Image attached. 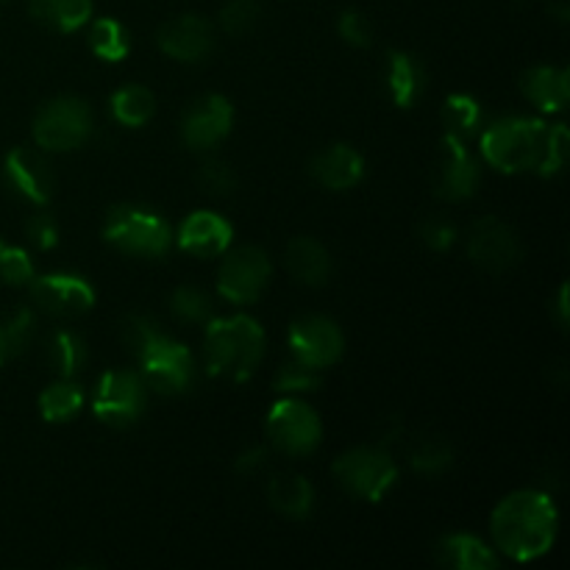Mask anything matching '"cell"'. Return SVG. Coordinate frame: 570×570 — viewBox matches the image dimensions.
I'll list each match as a JSON object with an SVG mask.
<instances>
[{
	"instance_id": "cell-1",
	"label": "cell",
	"mask_w": 570,
	"mask_h": 570,
	"mask_svg": "<svg viewBox=\"0 0 570 570\" xmlns=\"http://www.w3.org/2000/svg\"><path fill=\"white\" fill-rule=\"evenodd\" d=\"M560 518L551 495L540 490L510 493L490 518L495 546L515 562H532L549 554L557 540Z\"/></svg>"
},
{
	"instance_id": "cell-2",
	"label": "cell",
	"mask_w": 570,
	"mask_h": 570,
	"mask_svg": "<svg viewBox=\"0 0 570 570\" xmlns=\"http://www.w3.org/2000/svg\"><path fill=\"white\" fill-rule=\"evenodd\" d=\"M265 328L248 315L217 317L206 321L204 356L206 371L228 382H245L254 376L256 365L265 356Z\"/></svg>"
},
{
	"instance_id": "cell-3",
	"label": "cell",
	"mask_w": 570,
	"mask_h": 570,
	"mask_svg": "<svg viewBox=\"0 0 570 570\" xmlns=\"http://www.w3.org/2000/svg\"><path fill=\"white\" fill-rule=\"evenodd\" d=\"M543 120L532 117H507V120L493 122L482 134V156L490 167L501 173H527L534 170L543 154L546 142Z\"/></svg>"
},
{
	"instance_id": "cell-4",
	"label": "cell",
	"mask_w": 570,
	"mask_h": 570,
	"mask_svg": "<svg viewBox=\"0 0 570 570\" xmlns=\"http://www.w3.org/2000/svg\"><path fill=\"white\" fill-rule=\"evenodd\" d=\"M134 356L139 360V376L145 387H150L159 395H181L187 393L195 379V360L193 351L184 343L167 337L161 328H156Z\"/></svg>"
},
{
	"instance_id": "cell-5",
	"label": "cell",
	"mask_w": 570,
	"mask_h": 570,
	"mask_svg": "<svg viewBox=\"0 0 570 570\" xmlns=\"http://www.w3.org/2000/svg\"><path fill=\"white\" fill-rule=\"evenodd\" d=\"M104 237L122 254L145 256V259H156L170 250L173 232L167 226L165 217L156 212L142 209V206L122 204L106 215L104 223Z\"/></svg>"
},
{
	"instance_id": "cell-6",
	"label": "cell",
	"mask_w": 570,
	"mask_h": 570,
	"mask_svg": "<svg viewBox=\"0 0 570 570\" xmlns=\"http://www.w3.org/2000/svg\"><path fill=\"white\" fill-rule=\"evenodd\" d=\"M334 479L356 499L379 504L399 482V468L384 445H360V449H351L337 456Z\"/></svg>"
},
{
	"instance_id": "cell-7",
	"label": "cell",
	"mask_w": 570,
	"mask_h": 570,
	"mask_svg": "<svg viewBox=\"0 0 570 570\" xmlns=\"http://www.w3.org/2000/svg\"><path fill=\"white\" fill-rule=\"evenodd\" d=\"M89 134H92V111L81 98H72V95H61V98L45 104L33 120L37 145L42 150H56V154L81 148Z\"/></svg>"
},
{
	"instance_id": "cell-8",
	"label": "cell",
	"mask_w": 570,
	"mask_h": 570,
	"mask_svg": "<svg viewBox=\"0 0 570 570\" xmlns=\"http://www.w3.org/2000/svg\"><path fill=\"white\" fill-rule=\"evenodd\" d=\"M267 440L287 456H304L321 445V415L301 399H282L271 406L265 423Z\"/></svg>"
},
{
	"instance_id": "cell-9",
	"label": "cell",
	"mask_w": 570,
	"mask_h": 570,
	"mask_svg": "<svg viewBox=\"0 0 570 570\" xmlns=\"http://www.w3.org/2000/svg\"><path fill=\"white\" fill-rule=\"evenodd\" d=\"M271 276V256L256 245H243L237 250H226V259L217 273V289L232 304H254L267 289Z\"/></svg>"
},
{
	"instance_id": "cell-10",
	"label": "cell",
	"mask_w": 570,
	"mask_h": 570,
	"mask_svg": "<svg viewBox=\"0 0 570 570\" xmlns=\"http://www.w3.org/2000/svg\"><path fill=\"white\" fill-rule=\"evenodd\" d=\"M145 382L134 371H109L95 387L92 412L109 426H131L145 410Z\"/></svg>"
},
{
	"instance_id": "cell-11",
	"label": "cell",
	"mask_w": 570,
	"mask_h": 570,
	"mask_svg": "<svg viewBox=\"0 0 570 570\" xmlns=\"http://www.w3.org/2000/svg\"><path fill=\"white\" fill-rule=\"evenodd\" d=\"M468 256L476 267L488 273H507L521 262L523 245L515 228L501 217H482L468 232Z\"/></svg>"
},
{
	"instance_id": "cell-12",
	"label": "cell",
	"mask_w": 570,
	"mask_h": 570,
	"mask_svg": "<svg viewBox=\"0 0 570 570\" xmlns=\"http://www.w3.org/2000/svg\"><path fill=\"white\" fill-rule=\"evenodd\" d=\"M287 343L289 351H293V360L304 362V365L315 367V371L332 367L345 351L343 332H340L337 323L326 315L298 317V321L289 326Z\"/></svg>"
},
{
	"instance_id": "cell-13",
	"label": "cell",
	"mask_w": 570,
	"mask_h": 570,
	"mask_svg": "<svg viewBox=\"0 0 570 570\" xmlns=\"http://www.w3.org/2000/svg\"><path fill=\"white\" fill-rule=\"evenodd\" d=\"M31 301L45 315L78 317L92 309L95 289L81 276H72V273H50V276L31 278Z\"/></svg>"
},
{
	"instance_id": "cell-14",
	"label": "cell",
	"mask_w": 570,
	"mask_h": 570,
	"mask_svg": "<svg viewBox=\"0 0 570 570\" xmlns=\"http://www.w3.org/2000/svg\"><path fill=\"white\" fill-rule=\"evenodd\" d=\"M6 184L14 195L33 206H45L53 195V167L39 150L33 148H14L6 156L3 165Z\"/></svg>"
},
{
	"instance_id": "cell-15",
	"label": "cell",
	"mask_w": 570,
	"mask_h": 570,
	"mask_svg": "<svg viewBox=\"0 0 570 570\" xmlns=\"http://www.w3.org/2000/svg\"><path fill=\"white\" fill-rule=\"evenodd\" d=\"M234 122V109L223 95H204L187 109L181 120V139L189 148H215L228 137Z\"/></svg>"
},
{
	"instance_id": "cell-16",
	"label": "cell",
	"mask_w": 570,
	"mask_h": 570,
	"mask_svg": "<svg viewBox=\"0 0 570 570\" xmlns=\"http://www.w3.org/2000/svg\"><path fill=\"white\" fill-rule=\"evenodd\" d=\"M156 45L170 59L184 61V65H195V61H204L212 53V48H215V31H212V22L204 20V17L184 14L159 28Z\"/></svg>"
},
{
	"instance_id": "cell-17",
	"label": "cell",
	"mask_w": 570,
	"mask_h": 570,
	"mask_svg": "<svg viewBox=\"0 0 570 570\" xmlns=\"http://www.w3.org/2000/svg\"><path fill=\"white\" fill-rule=\"evenodd\" d=\"M234 228L226 217H220L217 212L198 209L193 215L184 217V223L178 226L176 243L178 248L187 250V254L200 256V259H215L223 256L232 248Z\"/></svg>"
},
{
	"instance_id": "cell-18",
	"label": "cell",
	"mask_w": 570,
	"mask_h": 570,
	"mask_svg": "<svg viewBox=\"0 0 570 570\" xmlns=\"http://www.w3.org/2000/svg\"><path fill=\"white\" fill-rule=\"evenodd\" d=\"M479 181H482V170H479V161L473 159L465 142L454 137H443V165H440L438 178L440 198L449 200V204H462V200L473 198Z\"/></svg>"
},
{
	"instance_id": "cell-19",
	"label": "cell",
	"mask_w": 570,
	"mask_h": 570,
	"mask_svg": "<svg viewBox=\"0 0 570 570\" xmlns=\"http://www.w3.org/2000/svg\"><path fill=\"white\" fill-rule=\"evenodd\" d=\"M312 176L317 184H323L326 189L334 193H343V189L356 187L365 176V159L356 148L340 142L332 148L321 150V154L312 159Z\"/></svg>"
},
{
	"instance_id": "cell-20",
	"label": "cell",
	"mask_w": 570,
	"mask_h": 570,
	"mask_svg": "<svg viewBox=\"0 0 570 570\" xmlns=\"http://www.w3.org/2000/svg\"><path fill=\"white\" fill-rule=\"evenodd\" d=\"M289 276L306 287H323L332 278V254L315 237H295L284 254Z\"/></svg>"
},
{
	"instance_id": "cell-21",
	"label": "cell",
	"mask_w": 570,
	"mask_h": 570,
	"mask_svg": "<svg viewBox=\"0 0 570 570\" xmlns=\"http://www.w3.org/2000/svg\"><path fill=\"white\" fill-rule=\"evenodd\" d=\"M521 89L540 111H562L570 98V76L562 67L540 65L523 72Z\"/></svg>"
},
{
	"instance_id": "cell-22",
	"label": "cell",
	"mask_w": 570,
	"mask_h": 570,
	"mask_svg": "<svg viewBox=\"0 0 570 570\" xmlns=\"http://www.w3.org/2000/svg\"><path fill=\"white\" fill-rule=\"evenodd\" d=\"M438 562L451 570H495L499 557L473 534H449L438 543Z\"/></svg>"
},
{
	"instance_id": "cell-23",
	"label": "cell",
	"mask_w": 570,
	"mask_h": 570,
	"mask_svg": "<svg viewBox=\"0 0 570 570\" xmlns=\"http://www.w3.org/2000/svg\"><path fill=\"white\" fill-rule=\"evenodd\" d=\"M267 501L278 515L304 521L315 507V490H312L309 479L301 473H278L267 484Z\"/></svg>"
},
{
	"instance_id": "cell-24",
	"label": "cell",
	"mask_w": 570,
	"mask_h": 570,
	"mask_svg": "<svg viewBox=\"0 0 570 570\" xmlns=\"http://www.w3.org/2000/svg\"><path fill=\"white\" fill-rule=\"evenodd\" d=\"M384 81H387V92L393 98V104L401 106V109H410L421 98L423 87H426V72H423V65L412 53L393 50L387 56Z\"/></svg>"
},
{
	"instance_id": "cell-25",
	"label": "cell",
	"mask_w": 570,
	"mask_h": 570,
	"mask_svg": "<svg viewBox=\"0 0 570 570\" xmlns=\"http://www.w3.org/2000/svg\"><path fill=\"white\" fill-rule=\"evenodd\" d=\"M31 17L56 31L72 33L92 17V0H31Z\"/></svg>"
},
{
	"instance_id": "cell-26",
	"label": "cell",
	"mask_w": 570,
	"mask_h": 570,
	"mask_svg": "<svg viewBox=\"0 0 570 570\" xmlns=\"http://www.w3.org/2000/svg\"><path fill=\"white\" fill-rule=\"evenodd\" d=\"M111 117L126 128H139L154 117L156 98L148 87L142 83H126L117 89L109 100Z\"/></svg>"
},
{
	"instance_id": "cell-27",
	"label": "cell",
	"mask_w": 570,
	"mask_h": 570,
	"mask_svg": "<svg viewBox=\"0 0 570 570\" xmlns=\"http://www.w3.org/2000/svg\"><path fill=\"white\" fill-rule=\"evenodd\" d=\"M83 390L72 379H59L39 395V412L48 423H67L81 412Z\"/></svg>"
},
{
	"instance_id": "cell-28",
	"label": "cell",
	"mask_w": 570,
	"mask_h": 570,
	"mask_svg": "<svg viewBox=\"0 0 570 570\" xmlns=\"http://www.w3.org/2000/svg\"><path fill=\"white\" fill-rule=\"evenodd\" d=\"M87 362V345L76 332H53L48 340V365L59 379H72Z\"/></svg>"
},
{
	"instance_id": "cell-29",
	"label": "cell",
	"mask_w": 570,
	"mask_h": 570,
	"mask_svg": "<svg viewBox=\"0 0 570 570\" xmlns=\"http://www.w3.org/2000/svg\"><path fill=\"white\" fill-rule=\"evenodd\" d=\"M482 122V106L473 95L465 92H454L445 98L443 104V126H445V137H454L465 142L468 137H473Z\"/></svg>"
},
{
	"instance_id": "cell-30",
	"label": "cell",
	"mask_w": 570,
	"mask_h": 570,
	"mask_svg": "<svg viewBox=\"0 0 570 570\" xmlns=\"http://www.w3.org/2000/svg\"><path fill=\"white\" fill-rule=\"evenodd\" d=\"M89 48L98 59L122 61L131 50V42H128V31L120 22L104 17V20H95L92 28H89Z\"/></svg>"
},
{
	"instance_id": "cell-31",
	"label": "cell",
	"mask_w": 570,
	"mask_h": 570,
	"mask_svg": "<svg viewBox=\"0 0 570 570\" xmlns=\"http://www.w3.org/2000/svg\"><path fill=\"white\" fill-rule=\"evenodd\" d=\"M454 462V451L443 438H421L412 443L410 449V468L423 473V476H434L451 468Z\"/></svg>"
},
{
	"instance_id": "cell-32",
	"label": "cell",
	"mask_w": 570,
	"mask_h": 570,
	"mask_svg": "<svg viewBox=\"0 0 570 570\" xmlns=\"http://www.w3.org/2000/svg\"><path fill=\"white\" fill-rule=\"evenodd\" d=\"M568 148H570L568 126H562V122H554V126H549V131H546L543 154H540V161H538V167H534V170H538L540 176H546V178L557 176V173L566 167Z\"/></svg>"
},
{
	"instance_id": "cell-33",
	"label": "cell",
	"mask_w": 570,
	"mask_h": 570,
	"mask_svg": "<svg viewBox=\"0 0 570 570\" xmlns=\"http://www.w3.org/2000/svg\"><path fill=\"white\" fill-rule=\"evenodd\" d=\"M170 309L184 323H206L212 317V301L200 287H178L170 295Z\"/></svg>"
},
{
	"instance_id": "cell-34",
	"label": "cell",
	"mask_w": 570,
	"mask_h": 570,
	"mask_svg": "<svg viewBox=\"0 0 570 570\" xmlns=\"http://www.w3.org/2000/svg\"><path fill=\"white\" fill-rule=\"evenodd\" d=\"M0 328H3L9 354L20 356L22 351L33 343V334H37V317H33L31 306H20V309H14L9 317H6Z\"/></svg>"
},
{
	"instance_id": "cell-35",
	"label": "cell",
	"mask_w": 570,
	"mask_h": 570,
	"mask_svg": "<svg viewBox=\"0 0 570 570\" xmlns=\"http://www.w3.org/2000/svg\"><path fill=\"white\" fill-rule=\"evenodd\" d=\"M259 14L262 9L256 0H228L220 11V28L232 37H243V33L254 31Z\"/></svg>"
},
{
	"instance_id": "cell-36",
	"label": "cell",
	"mask_w": 570,
	"mask_h": 570,
	"mask_svg": "<svg viewBox=\"0 0 570 570\" xmlns=\"http://www.w3.org/2000/svg\"><path fill=\"white\" fill-rule=\"evenodd\" d=\"M273 384H276L278 393H312L315 387H321V376H317L315 367L304 365L298 360H289L278 367Z\"/></svg>"
},
{
	"instance_id": "cell-37",
	"label": "cell",
	"mask_w": 570,
	"mask_h": 570,
	"mask_svg": "<svg viewBox=\"0 0 570 570\" xmlns=\"http://www.w3.org/2000/svg\"><path fill=\"white\" fill-rule=\"evenodd\" d=\"M198 184L209 195H232L237 187V176L223 159H206L198 170Z\"/></svg>"
},
{
	"instance_id": "cell-38",
	"label": "cell",
	"mask_w": 570,
	"mask_h": 570,
	"mask_svg": "<svg viewBox=\"0 0 570 570\" xmlns=\"http://www.w3.org/2000/svg\"><path fill=\"white\" fill-rule=\"evenodd\" d=\"M0 278L6 284H28L33 278V262L22 248H0Z\"/></svg>"
},
{
	"instance_id": "cell-39",
	"label": "cell",
	"mask_w": 570,
	"mask_h": 570,
	"mask_svg": "<svg viewBox=\"0 0 570 570\" xmlns=\"http://www.w3.org/2000/svg\"><path fill=\"white\" fill-rule=\"evenodd\" d=\"M337 31H340V37L351 45V48H371L373 45L371 22H367L365 14L356 9H348L340 14Z\"/></svg>"
},
{
	"instance_id": "cell-40",
	"label": "cell",
	"mask_w": 570,
	"mask_h": 570,
	"mask_svg": "<svg viewBox=\"0 0 570 570\" xmlns=\"http://www.w3.org/2000/svg\"><path fill=\"white\" fill-rule=\"evenodd\" d=\"M417 232H421L423 245L429 250H438V254H443V250H449L456 243V228L445 217H426Z\"/></svg>"
},
{
	"instance_id": "cell-41",
	"label": "cell",
	"mask_w": 570,
	"mask_h": 570,
	"mask_svg": "<svg viewBox=\"0 0 570 570\" xmlns=\"http://www.w3.org/2000/svg\"><path fill=\"white\" fill-rule=\"evenodd\" d=\"M28 243L39 250H53L59 245V223L50 215H33L26 226Z\"/></svg>"
},
{
	"instance_id": "cell-42",
	"label": "cell",
	"mask_w": 570,
	"mask_h": 570,
	"mask_svg": "<svg viewBox=\"0 0 570 570\" xmlns=\"http://www.w3.org/2000/svg\"><path fill=\"white\" fill-rule=\"evenodd\" d=\"M267 462H271V451H267V445H250V449H245L243 454L237 456L234 471L243 473V476H254V473L265 471Z\"/></svg>"
},
{
	"instance_id": "cell-43",
	"label": "cell",
	"mask_w": 570,
	"mask_h": 570,
	"mask_svg": "<svg viewBox=\"0 0 570 570\" xmlns=\"http://www.w3.org/2000/svg\"><path fill=\"white\" fill-rule=\"evenodd\" d=\"M554 317L562 328L568 326L570 321V304H568V284H562L560 295H557V304H554Z\"/></svg>"
},
{
	"instance_id": "cell-44",
	"label": "cell",
	"mask_w": 570,
	"mask_h": 570,
	"mask_svg": "<svg viewBox=\"0 0 570 570\" xmlns=\"http://www.w3.org/2000/svg\"><path fill=\"white\" fill-rule=\"evenodd\" d=\"M9 345H6V337H3V328H0V365H3L6 360H9Z\"/></svg>"
},
{
	"instance_id": "cell-45",
	"label": "cell",
	"mask_w": 570,
	"mask_h": 570,
	"mask_svg": "<svg viewBox=\"0 0 570 570\" xmlns=\"http://www.w3.org/2000/svg\"><path fill=\"white\" fill-rule=\"evenodd\" d=\"M0 248H3V239H0Z\"/></svg>"
},
{
	"instance_id": "cell-46",
	"label": "cell",
	"mask_w": 570,
	"mask_h": 570,
	"mask_svg": "<svg viewBox=\"0 0 570 570\" xmlns=\"http://www.w3.org/2000/svg\"><path fill=\"white\" fill-rule=\"evenodd\" d=\"M0 3H3V0H0Z\"/></svg>"
}]
</instances>
